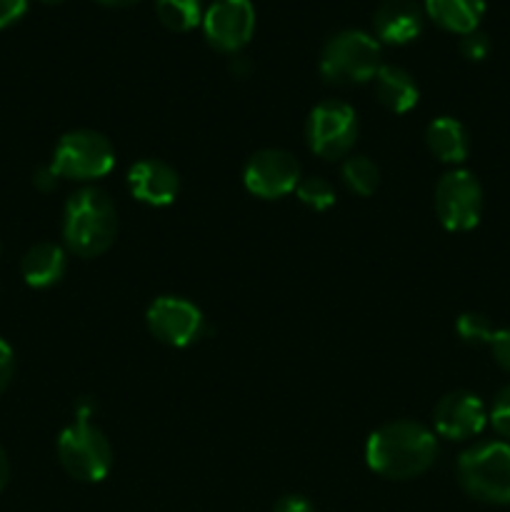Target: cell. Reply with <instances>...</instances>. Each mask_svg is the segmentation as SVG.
Returning <instances> with one entry per match:
<instances>
[{
    "mask_svg": "<svg viewBox=\"0 0 510 512\" xmlns=\"http://www.w3.org/2000/svg\"><path fill=\"white\" fill-rule=\"evenodd\" d=\"M438 455L435 435L420 423L398 420L375 430L365 445L370 470L390 480H410L423 475Z\"/></svg>",
    "mask_w": 510,
    "mask_h": 512,
    "instance_id": "6da1fadb",
    "label": "cell"
},
{
    "mask_svg": "<svg viewBox=\"0 0 510 512\" xmlns=\"http://www.w3.org/2000/svg\"><path fill=\"white\" fill-rule=\"evenodd\" d=\"M118 233V213L103 190L83 188L65 203L63 238L80 258L103 255Z\"/></svg>",
    "mask_w": 510,
    "mask_h": 512,
    "instance_id": "7a4b0ae2",
    "label": "cell"
},
{
    "mask_svg": "<svg viewBox=\"0 0 510 512\" xmlns=\"http://www.w3.org/2000/svg\"><path fill=\"white\" fill-rule=\"evenodd\" d=\"M458 480L480 503H510V445L493 440L465 450L458 460Z\"/></svg>",
    "mask_w": 510,
    "mask_h": 512,
    "instance_id": "3957f363",
    "label": "cell"
},
{
    "mask_svg": "<svg viewBox=\"0 0 510 512\" xmlns=\"http://www.w3.org/2000/svg\"><path fill=\"white\" fill-rule=\"evenodd\" d=\"M380 70V43L363 30H340L325 43L320 73L328 83L355 85L373 80Z\"/></svg>",
    "mask_w": 510,
    "mask_h": 512,
    "instance_id": "277c9868",
    "label": "cell"
},
{
    "mask_svg": "<svg viewBox=\"0 0 510 512\" xmlns=\"http://www.w3.org/2000/svg\"><path fill=\"white\" fill-rule=\"evenodd\" d=\"M58 458L65 473L83 483H100L110 473L113 450L103 430L95 428L88 418H75L73 425L60 433Z\"/></svg>",
    "mask_w": 510,
    "mask_h": 512,
    "instance_id": "5b68a950",
    "label": "cell"
},
{
    "mask_svg": "<svg viewBox=\"0 0 510 512\" xmlns=\"http://www.w3.org/2000/svg\"><path fill=\"white\" fill-rule=\"evenodd\" d=\"M115 150L105 135L95 130H73L60 138L53 155V173L58 178L93 180L113 170Z\"/></svg>",
    "mask_w": 510,
    "mask_h": 512,
    "instance_id": "8992f818",
    "label": "cell"
},
{
    "mask_svg": "<svg viewBox=\"0 0 510 512\" xmlns=\"http://www.w3.org/2000/svg\"><path fill=\"white\" fill-rule=\"evenodd\" d=\"M305 135L315 155L325 160L343 158L358 138V115L343 100H325L310 113Z\"/></svg>",
    "mask_w": 510,
    "mask_h": 512,
    "instance_id": "52a82bcc",
    "label": "cell"
},
{
    "mask_svg": "<svg viewBox=\"0 0 510 512\" xmlns=\"http://www.w3.org/2000/svg\"><path fill=\"white\" fill-rule=\"evenodd\" d=\"M435 210L440 223L453 233H465L478 225L483 213V188L468 170H450L435 185Z\"/></svg>",
    "mask_w": 510,
    "mask_h": 512,
    "instance_id": "ba28073f",
    "label": "cell"
},
{
    "mask_svg": "<svg viewBox=\"0 0 510 512\" xmlns=\"http://www.w3.org/2000/svg\"><path fill=\"white\" fill-rule=\"evenodd\" d=\"M243 183L248 193L258 195V198L275 200L283 195L293 193L300 183V165L285 150H258L250 155L243 170Z\"/></svg>",
    "mask_w": 510,
    "mask_h": 512,
    "instance_id": "9c48e42d",
    "label": "cell"
},
{
    "mask_svg": "<svg viewBox=\"0 0 510 512\" xmlns=\"http://www.w3.org/2000/svg\"><path fill=\"white\" fill-rule=\"evenodd\" d=\"M205 38L223 53H238L255 33V8L250 0H215L203 13Z\"/></svg>",
    "mask_w": 510,
    "mask_h": 512,
    "instance_id": "30bf717a",
    "label": "cell"
},
{
    "mask_svg": "<svg viewBox=\"0 0 510 512\" xmlns=\"http://www.w3.org/2000/svg\"><path fill=\"white\" fill-rule=\"evenodd\" d=\"M148 330L165 345L185 348L203 333V313L190 300L165 295L148 308Z\"/></svg>",
    "mask_w": 510,
    "mask_h": 512,
    "instance_id": "8fae6325",
    "label": "cell"
},
{
    "mask_svg": "<svg viewBox=\"0 0 510 512\" xmlns=\"http://www.w3.org/2000/svg\"><path fill=\"white\" fill-rule=\"evenodd\" d=\"M433 423L443 438L468 440L485 428L488 413L478 395L458 390V393H448L445 398H440V403L435 405Z\"/></svg>",
    "mask_w": 510,
    "mask_h": 512,
    "instance_id": "7c38bea8",
    "label": "cell"
},
{
    "mask_svg": "<svg viewBox=\"0 0 510 512\" xmlns=\"http://www.w3.org/2000/svg\"><path fill=\"white\" fill-rule=\"evenodd\" d=\"M128 188L135 200L153 208H163L178 198V173L163 160H140L130 168Z\"/></svg>",
    "mask_w": 510,
    "mask_h": 512,
    "instance_id": "4fadbf2b",
    "label": "cell"
},
{
    "mask_svg": "<svg viewBox=\"0 0 510 512\" xmlns=\"http://www.w3.org/2000/svg\"><path fill=\"white\" fill-rule=\"evenodd\" d=\"M373 25L385 43H410L423 30V8L415 0H383L375 10Z\"/></svg>",
    "mask_w": 510,
    "mask_h": 512,
    "instance_id": "5bb4252c",
    "label": "cell"
},
{
    "mask_svg": "<svg viewBox=\"0 0 510 512\" xmlns=\"http://www.w3.org/2000/svg\"><path fill=\"white\" fill-rule=\"evenodd\" d=\"M373 83L375 98L390 113H408L418 103V85H415L413 75L408 70L398 68V65H380Z\"/></svg>",
    "mask_w": 510,
    "mask_h": 512,
    "instance_id": "9a60e30c",
    "label": "cell"
},
{
    "mask_svg": "<svg viewBox=\"0 0 510 512\" xmlns=\"http://www.w3.org/2000/svg\"><path fill=\"white\" fill-rule=\"evenodd\" d=\"M25 283L30 288H50L58 283L65 273V253L55 243H35L20 263Z\"/></svg>",
    "mask_w": 510,
    "mask_h": 512,
    "instance_id": "2e32d148",
    "label": "cell"
},
{
    "mask_svg": "<svg viewBox=\"0 0 510 512\" xmlns=\"http://www.w3.org/2000/svg\"><path fill=\"white\" fill-rule=\"evenodd\" d=\"M425 13L450 33H473L485 13V0H425Z\"/></svg>",
    "mask_w": 510,
    "mask_h": 512,
    "instance_id": "e0dca14e",
    "label": "cell"
},
{
    "mask_svg": "<svg viewBox=\"0 0 510 512\" xmlns=\"http://www.w3.org/2000/svg\"><path fill=\"white\" fill-rule=\"evenodd\" d=\"M430 153L443 163H463L468 158V133L455 118H438L425 130Z\"/></svg>",
    "mask_w": 510,
    "mask_h": 512,
    "instance_id": "ac0fdd59",
    "label": "cell"
},
{
    "mask_svg": "<svg viewBox=\"0 0 510 512\" xmlns=\"http://www.w3.org/2000/svg\"><path fill=\"white\" fill-rule=\"evenodd\" d=\"M155 13L165 28L185 33L203 20V0H155Z\"/></svg>",
    "mask_w": 510,
    "mask_h": 512,
    "instance_id": "d6986e66",
    "label": "cell"
},
{
    "mask_svg": "<svg viewBox=\"0 0 510 512\" xmlns=\"http://www.w3.org/2000/svg\"><path fill=\"white\" fill-rule=\"evenodd\" d=\"M343 180L353 193L358 195H373L378 188V165L365 155H353L343 163Z\"/></svg>",
    "mask_w": 510,
    "mask_h": 512,
    "instance_id": "ffe728a7",
    "label": "cell"
},
{
    "mask_svg": "<svg viewBox=\"0 0 510 512\" xmlns=\"http://www.w3.org/2000/svg\"><path fill=\"white\" fill-rule=\"evenodd\" d=\"M295 193H298V200L303 205H308V208L313 210H328L330 205L335 203V188L328 183L325 178H305L300 180L298 188H295Z\"/></svg>",
    "mask_w": 510,
    "mask_h": 512,
    "instance_id": "44dd1931",
    "label": "cell"
},
{
    "mask_svg": "<svg viewBox=\"0 0 510 512\" xmlns=\"http://www.w3.org/2000/svg\"><path fill=\"white\" fill-rule=\"evenodd\" d=\"M455 330H458L460 340L468 345H490V340L495 335L493 323L480 313L460 315L458 323H455Z\"/></svg>",
    "mask_w": 510,
    "mask_h": 512,
    "instance_id": "7402d4cb",
    "label": "cell"
},
{
    "mask_svg": "<svg viewBox=\"0 0 510 512\" xmlns=\"http://www.w3.org/2000/svg\"><path fill=\"white\" fill-rule=\"evenodd\" d=\"M490 423L498 430L503 438H510V385H505L498 395H495L493 405H490Z\"/></svg>",
    "mask_w": 510,
    "mask_h": 512,
    "instance_id": "603a6c76",
    "label": "cell"
},
{
    "mask_svg": "<svg viewBox=\"0 0 510 512\" xmlns=\"http://www.w3.org/2000/svg\"><path fill=\"white\" fill-rule=\"evenodd\" d=\"M460 53H463L468 60H483L485 55L490 53L488 35L480 33V30L465 33L463 38H460Z\"/></svg>",
    "mask_w": 510,
    "mask_h": 512,
    "instance_id": "cb8c5ba5",
    "label": "cell"
},
{
    "mask_svg": "<svg viewBox=\"0 0 510 512\" xmlns=\"http://www.w3.org/2000/svg\"><path fill=\"white\" fill-rule=\"evenodd\" d=\"M490 350H493L495 363L510 373V328L495 330L493 340H490Z\"/></svg>",
    "mask_w": 510,
    "mask_h": 512,
    "instance_id": "d4e9b609",
    "label": "cell"
},
{
    "mask_svg": "<svg viewBox=\"0 0 510 512\" xmlns=\"http://www.w3.org/2000/svg\"><path fill=\"white\" fill-rule=\"evenodd\" d=\"M28 10V0H0V30L18 23Z\"/></svg>",
    "mask_w": 510,
    "mask_h": 512,
    "instance_id": "484cf974",
    "label": "cell"
},
{
    "mask_svg": "<svg viewBox=\"0 0 510 512\" xmlns=\"http://www.w3.org/2000/svg\"><path fill=\"white\" fill-rule=\"evenodd\" d=\"M13 370H15V358H13V350L10 345L0 338V393L10 385L13 380Z\"/></svg>",
    "mask_w": 510,
    "mask_h": 512,
    "instance_id": "4316f807",
    "label": "cell"
},
{
    "mask_svg": "<svg viewBox=\"0 0 510 512\" xmlns=\"http://www.w3.org/2000/svg\"><path fill=\"white\" fill-rule=\"evenodd\" d=\"M273 512H315V510L313 505H310L305 498H300V495H285L283 500H278V505H275Z\"/></svg>",
    "mask_w": 510,
    "mask_h": 512,
    "instance_id": "83f0119b",
    "label": "cell"
},
{
    "mask_svg": "<svg viewBox=\"0 0 510 512\" xmlns=\"http://www.w3.org/2000/svg\"><path fill=\"white\" fill-rule=\"evenodd\" d=\"M55 185H58V175L53 173V168H40L35 173V188H40L43 193H50Z\"/></svg>",
    "mask_w": 510,
    "mask_h": 512,
    "instance_id": "f1b7e54d",
    "label": "cell"
},
{
    "mask_svg": "<svg viewBox=\"0 0 510 512\" xmlns=\"http://www.w3.org/2000/svg\"><path fill=\"white\" fill-rule=\"evenodd\" d=\"M10 478V463H8V455H5V450L0 448V490L5 488V483H8Z\"/></svg>",
    "mask_w": 510,
    "mask_h": 512,
    "instance_id": "f546056e",
    "label": "cell"
},
{
    "mask_svg": "<svg viewBox=\"0 0 510 512\" xmlns=\"http://www.w3.org/2000/svg\"><path fill=\"white\" fill-rule=\"evenodd\" d=\"M98 3H103V5H128V3H135V0H98Z\"/></svg>",
    "mask_w": 510,
    "mask_h": 512,
    "instance_id": "4dcf8cb0",
    "label": "cell"
},
{
    "mask_svg": "<svg viewBox=\"0 0 510 512\" xmlns=\"http://www.w3.org/2000/svg\"><path fill=\"white\" fill-rule=\"evenodd\" d=\"M40 3H48V5H55V3H63V0H40Z\"/></svg>",
    "mask_w": 510,
    "mask_h": 512,
    "instance_id": "1f68e13d",
    "label": "cell"
}]
</instances>
